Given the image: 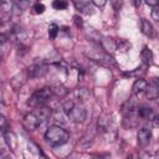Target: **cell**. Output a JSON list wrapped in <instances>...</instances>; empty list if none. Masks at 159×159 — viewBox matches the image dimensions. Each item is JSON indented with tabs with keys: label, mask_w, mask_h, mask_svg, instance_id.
Segmentation results:
<instances>
[{
	"label": "cell",
	"mask_w": 159,
	"mask_h": 159,
	"mask_svg": "<svg viewBox=\"0 0 159 159\" xmlns=\"http://www.w3.org/2000/svg\"><path fill=\"white\" fill-rule=\"evenodd\" d=\"M159 94V84L157 78H152L150 82L147 84L145 88V96L148 99H157Z\"/></svg>",
	"instance_id": "obj_7"
},
{
	"label": "cell",
	"mask_w": 159,
	"mask_h": 159,
	"mask_svg": "<svg viewBox=\"0 0 159 159\" xmlns=\"http://www.w3.org/2000/svg\"><path fill=\"white\" fill-rule=\"evenodd\" d=\"M73 5H75V7L80 12H83V14H87V15L93 14V5H92L91 1H82V0H80V1H75Z\"/></svg>",
	"instance_id": "obj_11"
},
{
	"label": "cell",
	"mask_w": 159,
	"mask_h": 159,
	"mask_svg": "<svg viewBox=\"0 0 159 159\" xmlns=\"http://www.w3.org/2000/svg\"><path fill=\"white\" fill-rule=\"evenodd\" d=\"M1 157H2V149L0 148V158H1Z\"/></svg>",
	"instance_id": "obj_25"
},
{
	"label": "cell",
	"mask_w": 159,
	"mask_h": 159,
	"mask_svg": "<svg viewBox=\"0 0 159 159\" xmlns=\"http://www.w3.org/2000/svg\"><path fill=\"white\" fill-rule=\"evenodd\" d=\"M140 29H142V32H143L145 36H149V37H153V36H154L153 25H152L147 19H142V20H140Z\"/></svg>",
	"instance_id": "obj_14"
},
{
	"label": "cell",
	"mask_w": 159,
	"mask_h": 159,
	"mask_svg": "<svg viewBox=\"0 0 159 159\" xmlns=\"http://www.w3.org/2000/svg\"><path fill=\"white\" fill-rule=\"evenodd\" d=\"M152 17H153V20H155V21L159 20V6H158V5L153 7V10H152Z\"/></svg>",
	"instance_id": "obj_19"
},
{
	"label": "cell",
	"mask_w": 159,
	"mask_h": 159,
	"mask_svg": "<svg viewBox=\"0 0 159 159\" xmlns=\"http://www.w3.org/2000/svg\"><path fill=\"white\" fill-rule=\"evenodd\" d=\"M58 30H60V27H58L56 24H51V25L48 26V37H50L51 40L56 39V36H57V34H58Z\"/></svg>",
	"instance_id": "obj_16"
},
{
	"label": "cell",
	"mask_w": 159,
	"mask_h": 159,
	"mask_svg": "<svg viewBox=\"0 0 159 159\" xmlns=\"http://www.w3.org/2000/svg\"><path fill=\"white\" fill-rule=\"evenodd\" d=\"M45 5L43 4H41V2H36L35 5H34V10H35V12L36 14H42L43 11H45Z\"/></svg>",
	"instance_id": "obj_18"
},
{
	"label": "cell",
	"mask_w": 159,
	"mask_h": 159,
	"mask_svg": "<svg viewBox=\"0 0 159 159\" xmlns=\"http://www.w3.org/2000/svg\"><path fill=\"white\" fill-rule=\"evenodd\" d=\"M4 138H5V142H6V144L9 145V148L11 150H15L17 148V138H16V134L12 130L4 129Z\"/></svg>",
	"instance_id": "obj_10"
},
{
	"label": "cell",
	"mask_w": 159,
	"mask_h": 159,
	"mask_svg": "<svg viewBox=\"0 0 159 159\" xmlns=\"http://www.w3.org/2000/svg\"><path fill=\"white\" fill-rule=\"evenodd\" d=\"M147 5H150V6H157V5H158V2H157V1H152V0H149V1H147Z\"/></svg>",
	"instance_id": "obj_23"
},
{
	"label": "cell",
	"mask_w": 159,
	"mask_h": 159,
	"mask_svg": "<svg viewBox=\"0 0 159 159\" xmlns=\"http://www.w3.org/2000/svg\"><path fill=\"white\" fill-rule=\"evenodd\" d=\"M52 6L56 10H65L68 6V4H67V1H63V0H56L52 2Z\"/></svg>",
	"instance_id": "obj_17"
},
{
	"label": "cell",
	"mask_w": 159,
	"mask_h": 159,
	"mask_svg": "<svg viewBox=\"0 0 159 159\" xmlns=\"http://www.w3.org/2000/svg\"><path fill=\"white\" fill-rule=\"evenodd\" d=\"M92 2V5H94V6H104L106 5V1L104 0H93V1H91Z\"/></svg>",
	"instance_id": "obj_21"
},
{
	"label": "cell",
	"mask_w": 159,
	"mask_h": 159,
	"mask_svg": "<svg viewBox=\"0 0 159 159\" xmlns=\"http://www.w3.org/2000/svg\"><path fill=\"white\" fill-rule=\"evenodd\" d=\"M137 112H138V117H139V118H143V119H149V120H152V119L155 117L153 109L149 108V107H147V106H139V107L137 108Z\"/></svg>",
	"instance_id": "obj_12"
},
{
	"label": "cell",
	"mask_w": 159,
	"mask_h": 159,
	"mask_svg": "<svg viewBox=\"0 0 159 159\" xmlns=\"http://www.w3.org/2000/svg\"><path fill=\"white\" fill-rule=\"evenodd\" d=\"M137 138H138V144L140 147H145L150 142V138H152V130H150V128H148V127L140 128L138 130V133H137Z\"/></svg>",
	"instance_id": "obj_8"
},
{
	"label": "cell",
	"mask_w": 159,
	"mask_h": 159,
	"mask_svg": "<svg viewBox=\"0 0 159 159\" xmlns=\"http://www.w3.org/2000/svg\"><path fill=\"white\" fill-rule=\"evenodd\" d=\"M73 20H75V24H76L77 27H82L83 26V20H82L81 16L76 15V16H73Z\"/></svg>",
	"instance_id": "obj_20"
},
{
	"label": "cell",
	"mask_w": 159,
	"mask_h": 159,
	"mask_svg": "<svg viewBox=\"0 0 159 159\" xmlns=\"http://www.w3.org/2000/svg\"><path fill=\"white\" fill-rule=\"evenodd\" d=\"M147 84H148V82H147L144 78H137V80L134 81V83H133V87H132L133 93H134V94L142 93L143 91H145Z\"/></svg>",
	"instance_id": "obj_13"
},
{
	"label": "cell",
	"mask_w": 159,
	"mask_h": 159,
	"mask_svg": "<svg viewBox=\"0 0 159 159\" xmlns=\"http://www.w3.org/2000/svg\"><path fill=\"white\" fill-rule=\"evenodd\" d=\"M6 125V119L2 114H0V128H4Z\"/></svg>",
	"instance_id": "obj_22"
},
{
	"label": "cell",
	"mask_w": 159,
	"mask_h": 159,
	"mask_svg": "<svg viewBox=\"0 0 159 159\" xmlns=\"http://www.w3.org/2000/svg\"><path fill=\"white\" fill-rule=\"evenodd\" d=\"M2 48H4V46H2V45H0V63H1V60H2V56H4Z\"/></svg>",
	"instance_id": "obj_24"
},
{
	"label": "cell",
	"mask_w": 159,
	"mask_h": 159,
	"mask_svg": "<svg viewBox=\"0 0 159 159\" xmlns=\"http://www.w3.org/2000/svg\"><path fill=\"white\" fill-rule=\"evenodd\" d=\"M45 139L52 147H61L66 144L70 139V133L61 125H50L45 133Z\"/></svg>",
	"instance_id": "obj_1"
},
{
	"label": "cell",
	"mask_w": 159,
	"mask_h": 159,
	"mask_svg": "<svg viewBox=\"0 0 159 159\" xmlns=\"http://www.w3.org/2000/svg\"><path fill=\"white\" fill-rule=\"evenodd\" d=\"M52 96H53L52 87H43L41 89H37L36 92H34L31 94V97L29 98L27 104L32 108H37V107L41 108L50 101V98Z\"/></svg>",
	"instance_id": "obj_3"
},
{
	"label": "cell",
	"mask_w": 159,
	"mask_h": 159,
	"mask_svg": "<svg viewBox=\"0 0 159 159\" xmlns=\"http://www.w3.org/2000/svg\"><path fill=\"white\" fill-rule=\"evenodd\" d=\"M63 112L68 119L73 123H82L86 119L87 112L82 103H77L73 99H68L63 103Z\"/></svg>",
	"instance_id": "obj_2"
},
{
	"label": "cell",
	"mask_w": 159,
	"mask_h": 159,
	"mask_svg": "<svg viewBox=\"0 0 159 159\" xmlns=\"http://www.w3.org/2000/svg\"><path fill=\"white\" fill-rule=\"evenodd\" d=\"M42 116L40 113H35V112H31V113H27L24 119H22V125L25 127L26 130H35L42 122Z\"/></svg>",
	"instance_id": "obj_4"
},
{
	"label": "cell",
	"mask_w": 159,
	"mask_h": 159,
	"mask_svg": "<svg viewBox=\"0 0 159 159\" xmlns=\"http://www.w3.org/2000/svg\"><path fill=\"white\" fill-rule=\"evenodd\" d=\"M140 57H142V60H143L144 63H147V65L150 63L152 60H153V52H152V50L149 47L144 46L143 50H142V52H140Z\"/></svg>",
	"instance_id": "obj_15"
},
{
	"label": "cell",
	"mask_w": 159,
	"mask_h": 159,
	"mask_svg": "<svg viewBox=\"0 0 159 159\" xmlns=\"http://www.w3.org/2000/svg\"><path fill=\"white\" fill-rule=\"evenodd\" d=\"M29 80V75H27V71L26 70H24L22 72H20V73H17L16 76H14L12 78H11V86H12V88L14 89H19L26 81Z\"/></svg>",
	"instance_id": "obj_9"
},
{
	"label": "cell",
	"mask_w": 159,
	"mask_h": 159,
	"mask_svg": "<svg viewBox=\"0 0 159 159\" xmlns=\"http://www.w3.org/2000/svg\"><path fill=\"white\" fill-rule=\"evenodd\" d=\"M4 159H10V158H4Z\"/></svg>",
	"instance_id": "obj_27"
},
{
	"label": "cell",
	"mask_w": 159,
	"mask_h": 159,
	"mask_svg": "<svg viewBox=\"0 0 159 159\" xmlns=\"http://www.w3.org/2000/svg\"><path fill=\"white\" fill-rule=\"evenodd\" d=\"M26 71H27L29 78H39V77H43L48 72V66L43 62L34 63L30 67H27Z\"/></svg>",
	"instance_id": "obj_5"
},
{
	"label": "cell",
	"mask_w": 159,
	"mask_h": 159,
	"mask_svg": "<svg viewBox=\"0 0 159 159\" xmlns=\"http://www.w3.org/2000/svg\"><path fill=\"white\" fill-rule=\"evenodd\" d=\"M12 9L14 4L11 1H0V21L2 24H6L10 20Z\"/></svg>",
	"instance_id": "obj_6"
},
{
	"label": "cell",
	"mask_w": 159,
	"mask_h": 159,
	"mask_svg": "<svg viewBox=\"0 0 159 159\" xmlns=\"http://www.w3.org/2000/svg\"><path fill=\"white\" fill-rule=\"evenodd\" d=\"M127 159H134V158H132V157H129V158H127Z\"/></svg>",
	"instance_id": "obj_26"
}]
</instances>
